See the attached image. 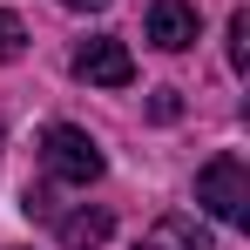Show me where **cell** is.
I'll return each mask as SVG.
<instances>
[{
	"label": "cell",
	"instance_id": "obj_6",
	"mask_svg": "<svg viewBox=\"0 0 250 250\" xmlns=\"http://www.w3.org/2000/svg\"><path fill=\"white\" fill-rule=\"evenodd\" d=\"M108 230H115L108 209H75V216H61V244H68V250H95Z\"/></svg>",
	"mask_w": 250,
	"mask_h": 250
},
{
	"label": "cell",
	"instance_id": "obj_4",
	"mask_svg": "<svg viewBox=\"0 0 250 250\" xmlns=\"http://www.w3.org/2000/svg\"><path fill=\"white\" fill-rule=\"evenodd\" d=\"M196 7L189 0H156L149 7V41L163 47V54H183V47H196Z\"/></svg>",
	"mask_w": 250,
	"mask_h": 250
},
{
	"label": "cell",
	"instance_id": "obj_7",
	"mask_svg": "<svg viewBox=\"0 0 250 250\" xmlns=\"http://www.w3.org/2000/svg\"><path fill=\"white\" fill-rule=\"evenodd\" d=\"M230 68H237V75L250 68V14H244V7L230 14Z\"/></svg>",
	"mask_w": 250,
	"mask_h": 250
},
{
	"label": "cell",
	"instance_id": "obj_8",
	"mask_svg": "<svg viewBox=\"0 0 250 250\" xmlns=\"http://www.w3.org/2000/svg\"><path fill=\"white\" fill-rule=\"evenodd\" d=\"M21 47H27V27L14 14H0V61H21Z\"/></svg>",
	"mask_w": 250,
	"mask_h": 250
},
{
	"label": "cell",
	"instance_id": "obj_2",
	"mask_svg": "<svg viewBox=\"0 0 250 250\" xmlns=\"http://www.w3.org/2000/svg\"><path fill=\"white\" fill-rule=\"evenodd\" d=\"M41 163H47V176H54V183H75V189H88V183L102 176V149H95V135H88V128L54 122V128L41 135Z\"/></svg>",
	"mask_w": 250,
	"mask_h": 250
},
{
	"label": "cell",
	"instance_id": "obj_1",
	"mask_svg": "<svg viewBox=\"0 0 250 250\" xmlns=\"http://www.w3.org/2000/svg\"><path fill=\"white\" fill-rule=\"evenodd\" d=\"M196 203L216 216V223H230V230H244L250 223V163L244 156H209L203 169H196Z\"/></svg>",
	"mask_w": 250,
	"mask_h": 250
},
{
	"label": "cell",
	"instance_id": "obj_3",
	"mask_svg": "<svg viewBox=\"0 0 250 250\" xmlns=\"http://www.w3.org/2000/svg\"><path fill=\"white\" fill-rule=\"evenodd\" d=\"M75 75L95 82V88H128L135 82V54H128L115 34H95V41L75 47Z\"/></svg>",
	"mask_w": 250,
	"mask_h": 250
},
{
	"label": "cell",
	"instance_id": "obj_5",
	"mask_svg": "<svg viewBox=\"0 0 250 250\" xmlns=\"http://www.w3.org/2000/svg\"><path fill=\"white\" fill-rule=\"evenodd\" d=\"M135 250H209V237L189 223V216H163V223H156Z\"/></svg>",
	"mask_w": 250,
	"mask_h": 250
},
{
	"label": "cell",
	"instance_id": "obj_9",
	"mask_svg": "<svg viewBox=\"0 0 250 250\" xmlns=\"http://www.w3.org/2000/svg\"><path fill=\"white\" fill-rule=\"evenodd\" d=\"M149 115H156V122H176V115H183L176 88H156V95H149Z\"/></svg>",
	"mask_w": 250,
	"mask_h": 250
},
{
	"label": "cell",
	"instance_id": "obj_10",
	"mask_svg": "<svg viewBox=\"0 0 250 250\" xmlns=\"http://www.w3.org/2000/svg\"><path fill=\"white\" fill-rule=\"evenodd\" d=\"M61 7H75V14H102L108 0H61Z\"/></svg>",
	"mask_w": 250,
	"mask_h": 250
}]
</instances>
